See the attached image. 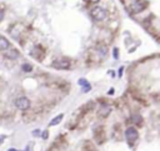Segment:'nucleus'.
<instances>
[{
	"mask_svg": "<svg viewBox=\"0 0 160 151\" xmlns=\"http://www.w3.org/2000/svg\"><path fill=\"white\" fill-rule=\"evenodd\" d=\"M14 104H15V108L18 110L26 111V110H29L30 106H31V101H30L28 98H25V96H20V98L15 99Z\"/></svg>",
	"mask_w": 160,
	"mask_h": 151,
	"instance_id": "1",
	"label": "nucleus"
},
{
	"mask_svg": "<svg viewBox=\"0 0 160 151\" xmlns=\"http://www.w3.org/2000/svg\"><path fill=\"white\" fill-rule=\"evenodd\" d=\"M125 137H127V141L129 142V145H134L135 141H137L138 137H139L138 130L135 128H133V126L128 128L125 130Z\"/></svg>",
	"mask_w": 160,
	"mask_h": 151,
	"instance_id": "2",
	"label": "nucleus"
},
{
	"mask_svg": "<svg viewBox=\"0 0 160 151\" xmlns=\"http://www.w3.org/2000/svg\"><path fill=\"white\" fill-rule=\"evenodd\" d=\"M91 16H93L94 20H96V21H101V20H104L106 18V11H105V9L100 8V6H95V8L91 9Z\"/></svg>",
	"mask_w": 160,
	"mask_h": 151,
	"instance_id": "3",
	"label": "nucleus"
},
{
	"mask_svg": "<svg viewBox=\"0 0 160 151\" xmlns=\"http://www.w3.org/2000/svg\"><path fill=\"white\" fill-rule=\"evenodd\" d=\"M145 6L146 4L144 1H135V3H133L131 6H130V10H131V13H134V14H138V13H140L143 11V10L145 9Z\"/></svg>",
	"mask_w": 160,
	"mask_h": 151,
	"instance_id": "4",
	"label": "nucleus"
},
{
	"mask_svg": "<svg viewBox=\"0 0 160 151\" xmlns=\"http://www.w3.org/2000/svg\"><path fill=\"white\" fill-rule=\"evenodd\" d=\"M53 66L58 69V70H68L70 69V63L69 61H63V60H58V61H54L53 63Z\"/></svg>",
	"mask_w": 160,
	"mask_h": 151,
	"instance_id": "5",
	"label": "nucleus"
},
{
	"mask_svg": "<svg viewBox=\"0 0 160 151\" xmlns=\"http://www.w3.org/2000/svg\"><path fill=\"white\" fill-rule=\"evenodd\" d=\"M10 47V43L9 40L4 36H0V51H4V50H8Z\"/></svg>",
	"mask_w": 160,
	"mask_h": 151,
	"instance_id": "6",
	"label": "nucleus"
},
{
	"mask_svg": "<svg viewBox=\"0 0 160 151\" xmlns=\"http://www.w3.org/2000/svg\"><path fill=\"white\" fill-rule=\"evenodd\" d=\"M5 56L8 57V59H10V60H15V59H18L19 57V51L16 49H11V50H9L8 53L5 54Z\"/></svg>",
	"mask_w": 160,
	"mask_h": 151,
	"instance_id": "7",
	"label": "nucleus"
},
{
	"mask_svg": "<svg viewBox=\"0 0 160 151\" xmlns=\"http://www.w3.org/2000/svg\"><path fill=\"white\" fill-rule=\"evenodd\" d=\"M96 50H98V53H99L100 56H106V54H108V49H106V46L105 45H98L96 46Z\"/></svg>",
	"mask_w": 160,
	"mask_h": 151,
	"instance_id": "8",
	"label": "nucleus"
},
{
	"mask_svg": "<svg viewBox=\"0 0 160 151\" xmlns=\"http://www.w3.org/2000/svg\"><path fill=\"white\" fill-rule=\"evenodd\" d=\"M79 85H80V86H84V91H88V90H90V89H91V85L86 80H85V79H80V80H79Z\"/></svg>",
	"mask_w": 160,
	"mask_h": 151,
	"instance_id": "9",
	"label": "nucleus"
},
{
	"mask_svg": "<svg viewBox=\"0 0 160 151\" xmlns=\"http://www.w3.org/2000/svg\"><path fill=\"white\" fill-rule=\"evenodd\" d=\"M110 108L109 106H103V109L100 110V112H99V115L100 116H103V118H106V116L109 115V112H110Z\"/></svg>",
	"mask_w": 160,
	"mask_h": 151,
	"instance_id": "10",
	"label": "nucleus"
},
{
	"mask_svg": "<svg viewBox=\"0 0 160 151\" xmlns=\"http://www.w3.org/2000/svg\"><path fill=\"white\" fill-rule=\"evenodd\" d=\"M63 118H64V115L63 114H60V115H58V116H55L53 120H52V122H50V125L52 126H55V125H58L61 120H63Z\"/></svg>",
	"mask_w": 160,
	"mask_h": 151,
	"instance_id": "11",
	"label": "nucleus"
},
{
	"mask_svg": "<svg viewBox=\"0 0 160 151\" xmlns=\"http://www.w3.org/2000/svg\"><path fill=\"white\" fill-rule=\"evenodd\" d=\"M131 119H133V121H134L135 124H138V125H141V122H143V118L139 114H134L131 116Z\"/></svg>",
	"mask_w": 160,
	"mask_h": 151,
	"instance_id": "12",
	"label": "nucleus"
},
{
	"mask_svg": "<svg viewBox=\"0 0 160 151\" xmlns=\"http://www.w3.org/2000/svg\"><path fill=\"white\" fill-rule=\"evenodd\" d=\"M21 69H23L24 73H30V71L33 70V66L30 64H23L21 65Z\"/></svg>",
	"mask_w": 160,
	"mask_h": 151,
	"instance_id": "13",
	"label": "nucleus"
},
{
	"mask_svg": "<svg viewBox=\"0 0 160 151\" xmlns=\"http://www.w3.org/2000/svg\"><path fill=\"white\" fill-rule=\"evenodd\" d=\"M83 151H95V149H94V147L90 145V144H86V145H84V147H83Z\"/></svg>",
	"mask_w": 160,
	"mask_h": 151,
	"instance_id": "14",
	"label": "nucleus"
},
{
	"mask_svg": "<svg viewBox=\"0 0 160 151\" xmlns=\"http://www.w3.org/2000/svg\"><path fill=\"white\" fill-rule=\"evenodd\" d=\"M33 135H34V136H40V135H42V131H40V130H34V131H33Z\"/></svg>",
	"mask_w": 160,
	"mask_h": 151,
	"instance_id": "15",
	"label": "nucleus"
},
{
	"mask_svg": "<svg viewBox=\"0 0 160 151\" xmlns=\"http://www.w3.org/2000/svg\"><path fill=\"white\" fill-rule=\"evenodd\" d=\"M3 18H4V13H3L1 10H0V21L3 20Z\"/></svg>",
	"mask_w": 160,
	"mask_h": 151,
	"instance_id": "16",
	"label": "nucleus"
},
{
	"mask_svg": "<svg viewBox=\"0 0 160 151\" xmlns=\"http://www.w3.org/2000/svg\"><path fill=\"white\" fill-rule=\"evenodd\" d=\"M114 57H118V49H114Z\"/></svg>",
	"mask_w": 160,
	"mask_h": 151,
	"instance_id": "17",
	"label": "nucleus"
},
{
	"mask_svg": "<svg viewBox=\"0 0 160 151\" xmlns=\"http://www.w3.org/2000/svg\"><path fill=\"white\" fill-rule=\"evenodd\" d=\"M43 137H44V139H46V137H48V131H44V134H43Z\"/></svg>",
	"mask_w": 160,
	"mask_h": 151,
	"instance_id": "18",
	"label": "nucleus"
},
{
	"mask_svg": "<svg viewBox=\"0 0 160 151\" xmlns=\"http://www.w3.org/2000/svg\"><path fill=\"white\" fill-rule=\"evenodd\" d=\"M109 94H110V95L114 94V90H113V89H110V90H109Z\"/></svg>",
	"mask_w": 160,
	"mask_h": 151,
	"instance_id": "19",
	"label": "nucleus"
},
{
	"mask_svg": "<svg viewBox=\"0 0 160 151\" xmlns=\"http://www.w3.org/2000/svg\"><path fill=\"white\" fill-rule=\"evenodd\" d=\"M8 151H18V150H16V149H9Z\"/></svg>",
	"mask_w": 160,
	"mask_h": 151,
	"instance_id": "20",
	"label": "nucleus"
},
{
	"mask_svg": "<svg viewBox=\"0 0 160 151\" xmlns=\"http://www.w3.org/2000/svg\"><path fill=\"white\" fill-rule=\"evenodd\" d=\"M90 1H91V3H98L99 0H90Z\"/></svg>",
	"mask_w": 160,
	"mask_h": 151,
	"instance_id": "21",
	"label": "nucleus"
},
{
	"mask_svg": "<svg viewBox=\"0 0 160 151\" xmlns=\"http://www.w3.org/2000/svg\"><path fill=\"white\" fill-rule=\"evenodd\" d=\"M3 141V137H0V142H1Z\"/></svg>",
	"mask_w": 160,
	"mask_h": 151,
	"instance_id": "22",
	"label": "nucleus"
}]
</instances>
